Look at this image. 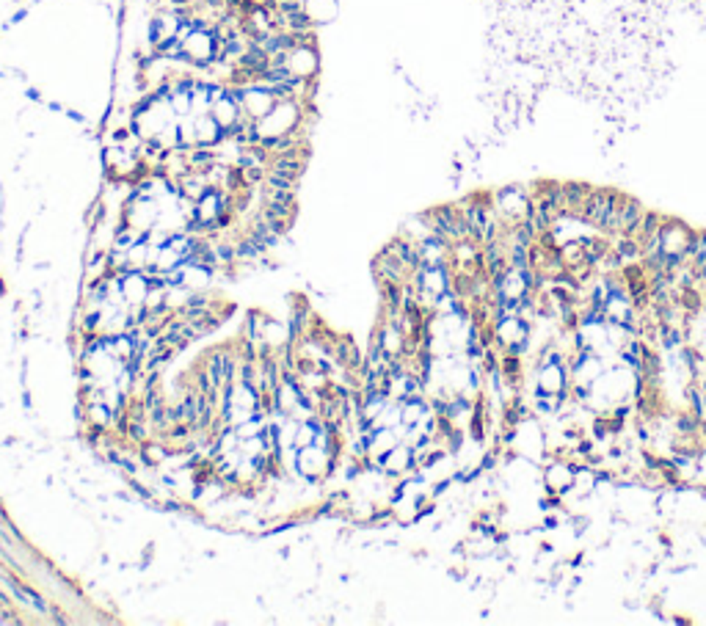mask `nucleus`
<instances>
[{"label": "nucleus", "mask_w": 706, "mask_h": 626, "mask_svg": "<svg viewBox=\"0 0 706 626\" xmlns=\"http://www.w3.org/2000/svg\"><path fill=\"white\" fill-rule=\"evenodd\" d=\"M657 243H660V249L651 257H665L667 271H673L676 265L690 260L692 243H695V230L685 221H679V218H665V224L660 227V235H657ZM643 260H648V257H643Z\"/></svg>", "instance_id": "nucleus-1"}, {"label": "nucleus", "mask_w": 706, "mask_h": 626, "mask_svg": "<svg viewBox=\"0 0 706 626\" xmlns=\"http://www.w3.org/2000/svg\"><path fill=\"white\" fill-rule=\"evenodd\" d=\"M494 199V210H497V218L502 221V227H516L530 221V207H533V193L527 185H505L491 193Z\"/></svg>", "instance_id": "nucleus-2"}, {"label": "nucleus", "mask_w": 706, "mask_h": 626, "mask_svg": "<svg viewBox=\"0 0 706 626\" xmlns=\"http://www.w3.org/2000/svg\"><path fill=\"white\" fill-rule=\"evenodd\" d=\"M618 202H621V190L615 188H593L585 199V207H582V218L593 227L596 232L607 235L610 224H613V215L618 210Z\"/></svg>", "instance_id": "nucleus-3"}, {"label": "nucleus", "mask_w": 706, "mask_h": 626, "mask_svg": "<svg viewBox=\"0 0 706 626\" xmlns=\"http://www.w3.org/2000/svg\"><path fill=\"white\" fill-rule=\"evenodd\" d=\"M577 478V463L571 458H546L541 463V488L546 494L566 497L574 488Z\"/></svg>", "instance_id": "nucleus-4"}, {"label": "nucleus", "mask_w": 706, "mask_h": 626, "mask_svg": "<svg viewBox=\"0 0 706 626\" xmlns=\"http://www.w3.org/2000/svg\"><path fill=\"white\" fill-rule=\"evenodd\" d=\"M590 190H593V185H588V183H561V212L580 215Z\"/></svg>", "instance_id": "nucleus-5"}]
</instances>
